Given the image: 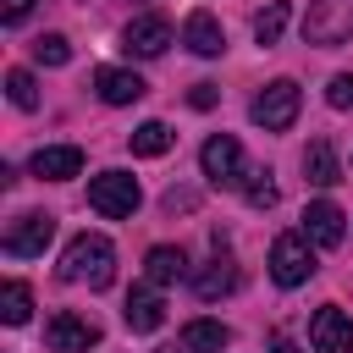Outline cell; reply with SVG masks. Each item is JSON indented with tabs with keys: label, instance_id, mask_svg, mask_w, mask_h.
<instances>
[{
	"label": "cell",
	"instance_id": "8992f818",
	"mask_svg": "<svg viewBox=\"0 0 353 353\" xmlns=\"http://www.w3.org/2000/svg\"><path fill=\"white\" fill-rule=\"evenodd\" d=\"M50 237H55V221L44 215V210H28V215H17L11 226H6V254L11 259H33V254H44L50 248Z\"/></svg>",
	"mask_w": 353,
	"mask_h": 353
},
{
	"label": "cell",
	"instance_id": "52a82bcc",
	"mask_svg": "<svg viewBox=\"0 0 353 353\" xmlns=\"http://www.w3.org/2000/svg\"><path fill=\"white\" fill-rule=\"evenodd\" d=\"M44 342H50V353H88L99 342V325L83 320V314H72V309H55L44 320Z\"/></svg>",
	"mask_w": 353,
	"mask_h": 353
},
{
	"label": "cell",
	"instance_id": "d4e9b609",
	"mask_svg": "<svg viewBox=\"0 0 353 353\" xmlns=\"http://www.w3.org/2000/svg\"><path fill=\"white\" fill-rule=\"evenodd\" d=\"M243 199H248L254 210H270V204H276V182H270V171H248V182H243Z\"/></svg>",
	"mask_w": 353,
	"mask_h": 353
},
{
	"label": "cell",
	"instance_id": "f546056e",
	"mask_svg": "<svg viewBox=\"0 0 353 353\" xmlns=\"http://www.w3.org/2000/svg\"><path fill=\"white\" fill-rule=\"evenodd\" d=\"M270 353H298V342H287V336H276V342H270Z\"/></svg>",
	"mask_w": 353,
	"mask_h": 353
},
{
	"label": "cell",
	"instance_id": "83f0119b",
	"mask_svg": "<svg viewBox=\"0 0 353 353\" xmlns=\"http://www.w3.org/2000/svg\"><path fill=\"white\" fill-rule=\"evenodd\" d=\"M28 11H33V0H0V17H6L11 28H17V22L28 17Z\"/></svg>",
	"mask_w": 353,
	"mask_h": 353
},
{
	"label": "cell",
	"instance_id": "8fae6325",
	"mask_svg": "<svg viewBox=\"0 0 353 353\" xmlns=\"http://www.w3.org/2000/svg\"><path fill=\"white\" fill-rule=\"evenodd\" d=\"M94 88H99L105 105H138V99L149 94V83H143L138 72H121V66H99V72H94Z\"/></svg>",
	"mask_w": 353,
	"mask_h": 353
},
{
	"label": "cell",
	"instance_id": "5b68a950",
	"mask_svg": "<svg viewBox=\"0 0 353 353\" xmlns=\"http://www.w3.org/2000/svg\"><path fill=\"white\" fill-rule=\"evenodd\" d=\"M138 176H127V171H99L94 182H88V204L99 210V215H110V221H121V215H132L138 210Z\"/></svg>",
	"mask_w": 353,
	"mask_h": 353
},
{
	"label": "cell",
	"instance_id": "3957f363",
	"mask_svg": "<svg viewBox=\"0 0 353 353\" xmlns=\"http://www.w3.org/2000/svg\"><path fill=\"white\" fill-rule=\"evenodd\" d=\"M353 39V0H309L303 11V44H347Z\"/></svg>",
	"mask_w": 353,
	"mask_h": 353
},
{
	"label": "cell",
	"instance_id": "484cf974",
	"mask_svg": "<svg viewBox=\"0 0 353 353\" xmlns=\"http://www.w3.org/2000/svg\"><path fill=\"white\" fill-rule=\"evenodd\" d=\"M325 105H331V110H353V72H336V77H331Z\"/></svg>",
	"mask_w": 353,
	"mask_h": 353
},
{
	"label": "cell",
	"instance_id": "d6986e66",
	"mask_svg": "<svg viewBox=\"0 0 353 353\" xmlns=\"http://www.w3.org/2000/svg\"><path fill=\"white\" fill-rule=\"evenodd\" d=\"M232 342V331L221 320H188L182 325V353H221Z\"/></svg>",
	"mask_w": 353,
	"mask_h": 353
},
{
	"label": "cell",
	"instance_id": "603a6c76",
	"mask_svg": "<svg viewBox=\"0 0 353 353\" xmlns=\"http://www.w3.org/2000/svg\"><path fill=\"white\" fill-rule=\"evenodd\" d=\"M33 61H39V66H66V61H72V44H66L61 33H39V39H33Z\"/></svg>",
	"mask_w": 353,
	"mask_h": 353
},
{
	"label": "cell",
	"instance_id": "ac0fdd59",
	"mask_svg": "<svg viewBox=\"0 0 353 353\" xmlns=\"http://www.w3.org/2000/svg\"><path fill=\"white\" fill-rule=\"evenodd\" d=\"M303 176H309L314 188H331V182H342V165H336V149H331V138H314V143L303 149Z\"/></svg>",
	"mask_w": 353,
	"mask_h": 353
},
{
	"label": "cell",
	"instance_id": "9a60e30c",
	"mask_svg": "<svg viewBox=\"0 0 353 353\" xmlns=\"http://www.w3.org/2000/svg\"><path fill=\"white\" fill-rule=\"evenodd\" d=\"M237 287V265H232V254H221V243H215V259L193 276V292L204 298V303H215V298H226Z\"/></svg>",
	"mask_w": 353,
	"mask_h": 353
},
{
	"label": "cell",
	"instance_id": "ffe728a7",
	"mask_svg": "<svg viewBox=\"0 0 353 353\" xmlns=\"http://www.w3.org/2000/svg\"><path fill=\"white\" fill-rule=\"evenodd\" d=\"M132 154H143V160H154V154H165L171 143H176V132L165 127V121H143V127H132Z\"/></svg>",
	"mask_w": 353,
	"mask_h": 353
},
{
	"label": "cell",
	"instance_id": "6da1fadb",
	"mask_svg": "<svg viewBox=\"0 0 353 353\" xmlns=\"http://www.w3.org/2000/svg\"><path fill=\"white\" fill-rule=\"evenodd\" d=\"M61 281H77V287L105 292V287L116 281V248H110V237L77 232V237L66 243V254H61Z\"/></svg>",
	"mask_w": 353,
	"mask_h": 353
},
{
	"label": "cell",
	"instance_id": "e0dca14e",
	"mask_svg": "<svg viewBox=\"0 0 353 353\" xmlns=\"http://www.w3.org/2000/svg\"><path fill=\"white\" fill-rule=\"evenodd\" d=\"M143 276H149V287H171V281L188 276V254L171 248V243H160V248L143 254Z\"/></svg>",
	"mask_w": 353,
	"mask_h": 353
},
{
	"label": "cell",
	"instance_id": "cb8c5ba5",
	"mask_svg": "<svg viewBox=\"0 0 353 353\" xmlns=\"http://www.w3.org/2000/svg\"><path fill=\"white\" fill-rule=\"evenodd\" d=\"M6 94H11V105H17V110H33V105H39V88H33V72H22V66H11V72H6Z\"/></svg>",
	"mask_w": 353,
	"mask_h": 353
},
{
	"label": "cell",
	"instance_id": "4fadbf2b",
	"mask_svg": "<svg viewBox=\"0 0 353 353\" xmlns=\"http://www.w3.org/2000/svg\"><path fill=\"white\" fill-rule=\"evenodd\" d=\"M77 171H83V149L77 143H50V149L33 154V176H44V182H66Z\"/></svg>",
	"mask_w": 353,
	"mask_h": 353
},
{
	"label": "cell",
	"instance_id": "44dd1931",
	"mask_svg": "<svg viewBox=\"0 0 353 353\" xmlns=\"http://www.w3.org/2000/svg\"><path fill=\"white\" fill-rule=\"evenodd\" d=\"M287 17H292V6H287V0H270V6L254 17V39H259V44H276V39L287 33Z\"/></svg>",
	"mask_w": 353,
	"mask_h": 353
},
{
	"label": "cell",
	"instance_id": "4dcf8cb0",
	"mask_svg": "<svg viewBox=\"0 0 353 353\" xmlns=\"http://www.w3.org/2000/svg\"><path fill=\"white\" fill-rule=\"evenodd\" d=\"M160 353H176V347H160Z\"/></svg>",
	"mask_w": 353,
	"mask_h": 353
},
{
	"label": "cell",
	"instance_id": "7a4b0ae2",
	"mask_svg": "<svg viewBox=\"0 0 353 353\" xmlns=\"http://www.w3.org/2000/svg\"><path fill=\"white\" fill-rule=\"evenodd\" d=\"M298 105H303L298 83H292V77H276V83H265V88L254 94L248 116H254V127H265V132H287V127L298 121Z\"/></svg>",
	"mask_w": 353,
	"mask_h": 353
},
{
	"label": "cell",
	"instance_id": "4316f807",
	"mask_svg": "<svg viewBox=\"0 0 353 353\" xmlns=\"http://www.w3.org/2000/svg\"><path fill=\"white\" fill-rule=\"evenodd\" d=\"M215 99H221V88H215V83H193V94H188V105H193V110H210Z\"/></svg>",
	"mask_w": 353,
	"mask_h": 353
},
{
	"label": "cell",
	"instance_id": "30bf717a",
	"mask_svg": "<svg viewBox=\"0 0 353 353\" xmlns=\"http://www.w3.org/2000/svg\"><path fill=\"white\" fill-rule=\"evenodd\" d=\"M309 342H314V353H353V320L336 303H325L309 320Z\"/></svg>",
	"mask_w": 353,
	"mask_h": 353
},
{
	"label": "cell",
	"instance_id": "2e32d148",
	"mask_svg": "<svg viewBox=\"0 0 353 353\" xmlns=\"http://www.w3.org/2000/svg\"><path fill=\"white\" fill-rule=\"evenodd\" d=\"M182 44H188L193 55H221V50H226V33H221V22H215L210 11H193V17L182 22Z\"/></svg>",
	"mask_w": 353,
	"mask_h": 353
},
{
	"label": "cell",
	"instance_id": "9c48e42d",
	"mask_svg": "<svg viewBox=\"0 0 353 353\" xmlns=\"http://www.w3.org/2000/svg\"><path fill=\"white\" fill-rule=\"evenodd\" d=\"M165 44H171V22H165L160 11H143V17H132V22L121 28V50H127V55H143V61H149V55H160Z\"/></svg>",
	"mask_w": 353,
	"mask_h": 353
},
{
	"label": "cell",
	"instance_id": "7402d4cb",
	"mask_svg": "<svg viewBox=\"0 0 353 353\" xmlns=\"http://www.w3.org/2000/svg\"><path fill=\"white\" fill-rule=\"evenodd\" d=\"M28 314H33V292H28L22 281H6V287H0V320H6V325H22Z\"/></svg>",
	"mask_w": 353,
	"mask_h": 353
},
{
	"label": "cell",
	"instance_id": "7c38bea8",
	"mask_svg": "<svg viewBox=\"0 0 353 353\" xmlns=\"http://www.w3.org/2000/svg\"><path fill=\"white\" fill-rule=\"evenodd\" d=\"M121 320H127V331H160V325H165V298H160L154 287H132Z\"/></svg>",
	"mask_w": 353,
	"mask_h": 353
},
{
	"label": "cell",
	"instance_id": "277c9868",
	"mask_svg": "<svg viewBox=\"0 0 353 353\" xmlns=\"http://www.w3.org/2000/svg\"><path fill=\"white\" fill-rule=\"evenodd\" d=\"M270 276H276V287H298L314 276V248L303 232H281L270 243Z\"/></svg>",
	"mask_w": 353,
	"mask_h": 353
},
{
	"label": "cell",
	"instance_id": "5bb4252c",
	"mask_svg": "<svg viewBox=\"0 0 353 353\" xmlns=\"http://www.w3.org/2000/svg\"><path fill=\"white\" fill-rule=\"evenodd\" d=\"M303 237L320 243V248H336V243H342V210H336L331 199H314V204L303 210Z\"/></svg>",
	"mask_w": 353,
	"mask_h": 353
},
{
	"label": "cell",
	"instance_id": "ba28073f",
	"mask_svg": "<svg viewBox=\"0 0 353 353\" xmlns=\"http://www.w3.org/2000/svg\"><path fill=\"white\" fill-rule=\"evenodd\" d=\"M199 165H204V176H210L215 188H232V182H243V143H237L232 132H215V138L199 149Z\"/></svg>",
	"mask_w": 353,
	"mask_h": 353
},
{
	"label": "cell",
	"instance_id": "f1b7e54d",
	"mask_svg": "<svg viewBox=\"0 0 353 353\" xmlns=\"http://www.w3.org/2000/svg\"><path fill=\"white\" fill-rule=\"evenodd\" d=\"M165 210H171V215H176V210H193V193H176V188H171V193H165Z\"/></svg>",
	"mask_w": 353,
	"mask_h": 353
}]
</instances>
